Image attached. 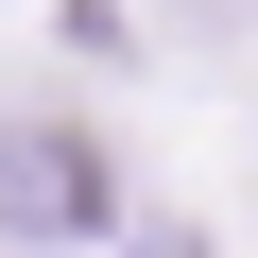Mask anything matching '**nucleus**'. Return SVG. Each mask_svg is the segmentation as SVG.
Masks as SVG:
<instances>
[{
    "label": "nucleus",
    "mask_w": 258,
    "mask_h": 258,
    "mask_svg": "<svg viewBox=\"0 0 258 258\" xmlns=\"http://www.w3.org/2000/svg\"><path fill=\"white\" fill-rule=\"evenodd\" d=\"M189 18H241V0H189Z\"/></svg>",
    "instance_id": "f03ea898"
},
{
    "label": "nucleus",
    "mask_w": 258,
    "mask_h": 258,
    "mask_svg": "<svg viewBox=\"0 0 258 258\" xmlns=\"http://www.w3.org/2000/svg\"><path fill=\"white\" fill-rule=\"evenodd\" d=\"M120 224V172L86 120H0V258H69Z\"/></svg>",
    "instance_id": "f257e3e1"
}]
</instances>
